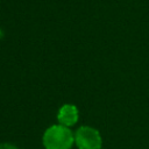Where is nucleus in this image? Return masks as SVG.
I'll list each match as a JSON object with an SVG mask.
<instances>
[{"instance_id": "nucleus-4", "label": "nucleus", "mask_w": 149, "mask_h": 149, "mask_svg": "<svg viewBox=\"0 0 149 149\" xmlns=\"http://www.w3.org/2000/svg\"><path fill=\"white\" fill-rule=\"evenodd\" d=\"M0 149H19V148L10 143H0Z\"/></svg>"}, {"instance_id": "nucleus-1", "label": "nucleus", "mask_w": 149, "mask_h": 149, "mask_svg": "<svg viewBox=\"0 0 149 149\" xmlns=\"http://www.w3.org/2000/svg\"><path fill=\"white\" fill-rule=\"evenodd\" d=\"M42 142L45 149H71L74 143V134L69 127L54 125L47 128Z\"/></svg>"}, {"instance_id": "nucleus-2", "label": "nucleus", "mask_w": 149, "mask_h": 149, "mask_svg": "<svg viewBox=\"0 0 149 149\" xmlns=\"http://www.w3.org/2000/svg\"><path fill=\"white\" fill-rule=\"evenodd\" d=\"M74 143L79 149H101L102 139L98 129L81 126L74 133Z\"/></svg>"}, {"instance_id": "nucleus-3", "label": "nucleus", "mask_w": 149, "mask_h": 149, "mask_svg": "<svg viewBox=\"0 0 149 149\" xmlns=\"http://www.w3.org/2000/svg\"><path fill=\"white\" fill-rule=\"evenodd\" d=\"M79 118L78 108L72 104H65L63 105L57 114V119L59 121V125H63L65 127L73 126Z\"/></svg>"}]
</instances>
